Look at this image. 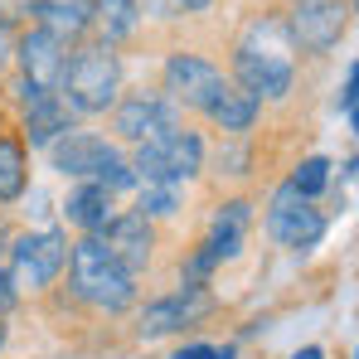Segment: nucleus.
Returning a JSON list of instances; mask_svg holds the SVG:
<instances>
[{
    "mask_svg": "<svg viewBox=\"0 0 359 359\" xmlns=\"http://www.w3.org/2000/svg\"><path fill=\"white\" fill-rule=\"evenodd\" d=\"M219 359H233V345H224V350H219Z\"/></svg>",
    "mask_w": 359,
    "mask_h": 359,
    "instance_id": "nucleus-32",
    "label": "nucleus"
},
{
    "mask_svg": "<svg viewBox=\"0 0 359 359\" xmlns=\"http://www.w3.org/2000/svg\"><path fill=\"white\" fill-rule=\"evenodd\" d=\"M10 257H15V282H29V287H49L68 262V238L59 229H39V233H25V238L10 243Z\"/></svg>",
    "mask_w": 359,
    "mask_h": 359,
    "instance_id": "nucleus-9",
    "label": "nucleus"
},
{
    "mask_svg": "<svg viewBox=\"0 0 359 359\" xmlns=\"http://www.w3.org/2000/svg\"><path fill=\"white\" fill-rule=\"evenodd\" d=\"M29 20H34V29L54 34L59 44H73L93 29V5L88 0H34Z\"/></svg>",
    "mask_w": 359,
    "mask_h": 359,
    "instance_id": "nucleus-14",
    "label": "nucleus"
},
{
    "mask_svg": "<svg viewBox=\"0 0 359 359\" xmlns=\"http://www.w3.org/2000/svg\"><path fill=\"white\" fill-rule=\"evenodd\" d=\"M340 112H345V121H350V126L359 121V63H350V68H345V88H340Z\"/></svg>",
    "mask_w": 359,
    "mask_h": 359,
    "instance_id": "nucleus-24",
    "label": "nucleus"
},
{
    "mask_svg": "<svg viewBox=\"0 0 359 359\" xmlns=\"http://www.w3.org/2000/svg\"><path fill=\"white\" fill-rule=\"evenodd\" d=\"M209 311H214V297H209L204 287H180V292H170V297L151 301V306L141 311L136 330H141L146 340H156V335H170V330H184V325L204 320Z\"/></svg>",
    "mask_w": 359,
    "mask_h": 359,
    "instance_id": "nucleus-11",
    "label": "nucleus"
},
{
    "mask_svg": "<svg viewBox=\"0 0 359 359\" xmlns=\"http://www.w3.org/2000/svg\"><path fill=\"white\" fill-rule=\"evenodd\" d=\"M29 10H34V0H0V20H5L10 29H15V20H25Z\"/></svg>",
    "mask_w": 359,
    "mask_h": 359,
    "instance_id": "nucleus-26",
    "label": "nucleus"
},
{
    "mask_svg": "<svg viewBox=\"0 0 359 359\" xmlns=\"http://www.w3.org/2000/svg\"><path fill=\"white\" fill-rule=\"evenodd\" d=\"M68 282L73 297L97 311H126L136 301V277L102 248V238H78L68 248Z\"/></svg>",
    "mask_w": 359,
    "mask_h": 359,
    "instance_id": "nucleus-2",
    "label": "nucleus"
},
{
    "mask_svg": "<svg viewBox=\"0 0 359 359\" xmlns=\"http://www.w3.org/2000/svg\"><path fill=\"white\" fill-rule=\"evenodd\" d=\"M0 131H5V112H0Z\"/></svg>",
    "mask_w": 359,
    "mask_h": 359,
    "instance_id": "nucleus-34",
    "label": "nucleus"
},
{
    "mask_svg": "<svg viewBox=\"0 0 359 359\" xmlns=\"http://www.w3.org/2000/svg\"><path fill=\"white\" fill-rule=\"evenodd\" d=\"M63 131H73V112L63 107V97H44L34 107H25V146H54Z\"/></svg>",
    "mask_w": 359,
    "mask_h": 359,
    "instance_id": "nucleus-17",
    "label": "nucleus"
},
{
    "mask_svg": "<svg viewBox=\"0 0 359 359\" xmlns=\"http://www.w3.org/2000/svg\"><path fill=\"white\" fill-rule=\"evenodd\" d=\"M102 248L117 257L121 267L136 277V272H146V262H151V248H156V233H151V219H141L136 209L131 214H117L112 224H107V233H102Z\"/></svg>",
    "mask_w": 359,
    "mask_h": 359,
    "instance_id": "nucleus-12",
    "label": "nucleus"
},
{
    "mask_svg": "<svg viewBox=\"0 0 359 359\" xmlns=\"http://www.w3.org/2000/svg\"><path fill=\"white\" fill-rule=\"evenodd\" d=\"M267 229H272V238L282 243V248L311 252L316 243L325 238V214H320L316 204L297 199V194L282 184V189L272 194V204H267Z\"/></svg>",
    "mask_w": 359,
    "mask_h": 359,
    "instance_id": "nucleus-7",
    "label": "nucleus"
},
{
    "mask_svg": "<svg viewBox=\"0 0 359 359\" xmlns=\"http://www.w3.org/2000/svg\"><path fill=\"white\" fill-rule=\"evenodd\" d=\"M292 78H297V63L282 49H252V44L233 49V88H243L257 107H262V97H272V102L287 97Z\"/></svg>",
    "mask_w": 359,
    "mask_h": 359,
    "instance_id": "nucleus-5",
    "label": "nucleus"
},
{
    "mask_svg": "<svg viewBox=\"0 0 359 359\" xmlns=\"http://www.w3.org/2000/svg\"><path fill=\"white\" fill-rule=\"evenodd\" d=\"M204 117L214 121L219 131H233V136H238V131H248V126L257 121V102H252V97H248L243 88L224 83V88H219V97H214V102L204 107Z\"/></svg>",
    "mask_w": 359,
    "mask_h": 359,
    "instance_id": "nucleus-18",
    "label": "nucleus"
},
{
    "mask_svg": "<svg viewBox=\"0 0 359 359\" xmlns=\"http://www.w3.org/2000/svg\"><path fill=\"white\" fill-rule=\"evenodd\" d=\"M10 59H15V29H10V25L0 20V68H5Z\"/></svg>",
    "mask_w": 359,
    "mask_h": 359,
    "instance_id": "nucleus-28",
    "label": "nucleus"
},
{
    "mask_svg": "<svg viewBox=\"0 0 359 359\" xmlns=\"http://www.w3.org/2000/svg\"><path fill=\"white\" fill-rule=\"evenodd\" d=\"M112 126H117L121 141L146 146V141H161V136L180 131V107L165 93H126V97H117Z\"/></svg>",
    "mask_w": 359,
    "mask_h": 359,
    "instance_id": "nucleus-6",
    "label": "nucleus"
},
{
    "mask_svg": "<svg viewBox=\"0 0 359 359\" xmlns=\"http://www.w3.org/2000/svg\"><path fill=\"white\" fill-rule=\"evenodd\" d=\"M292 359H325V350H320V345H306V350H297Z\"/></svg>",
    "mask_w": 359,
    "mask_h": 359,
    "instance_id": "nucleus-30",
    "label": "nucleus"
},
{
    "mask_svg": "<svg viewBox=\"0 0 359 359\" xmlns=\"http://www.w3.org/2000/svg\"><path fill=\"white\" fill-rule=\"evenodd\" d=\"M325 184H330V161H325V156H306L297 170H292V180H287V189H292L297 199H306V204H311Z\"/></svg>",
    "mask_w": 359,
    "mask_h": 359,
    "instance_id": "nucleus-21",
    "label": "nucleus"
},
{
    "mask_svg": "<svg viewBox=\"0 0 359 359\" xmlns=\"http://www.w3.org/2000/svg\"><path fill=\"white\" fill-rule=\"evenodd\" d=\"M170 359H219V345H184Z\"/></svg>",
    "mask_w": 359,
    "mask_h": 359,
    "instance_id": "nucleus-27",
    "label": "nucleus"
},
{
    "mask_svg": "<svg viewBox=\"0 0 359 359\" xmlns=\"http://www.w3.org/2000/svg\"><path fill=\"white\" fill-rule=\"evenodd\" d=\"M282 29H287L292 49L320 59V54H330V49L345 39V29H350V5H345V0H297Z\"/></svg>",
    "mask_w": 359,
    "mask_h": 359,
    "instance_id": "nucleus-4",
    "label": "nucleus"
},
{
    "mask_svg": "<svg viewBox=\"0 0 359 359\" xmlns=\"http://www.w3.org/2000/svg\"><path fill=\"white\" fill-rule=\"evenodd\" d=\"M112 156H117V151H112L102 136H93V131H63L59 141H54V165L73 180H93Z\"/></svg>",
    "mask_w": 359,
    "mask_h": 359,
    "instance_id": "nucleus-13",
    "label": "nucleus"
},
{
    "mask_svg": "<svg viewBox=\"0 0 359 359\" xmlns=\"http://www.w3.org/2000/svg\"><path fill=\"white\" fill-rule=\"evenodd\" d=\"M93 184H102L107 194H121V189H136V170H131V161H121V156H112L97 175H93Z\"/></svg>",
    "mask_w": 359,
    "mask_h": 359,
    "instance_id": "nucleus-23",
    "label": "nucleus"
},
{
    "mask_svg": "<svg viewBox=\"0 0 359 359\" xmlns=\"http://www.w3.org/2000/svg\"><path fill=\"white\" fill-rule=\"evenodd\" d=\"M224 83H229V78H224L209 59H199V54H170V59H165V93H170L175 107L204 112V107L219 97Z\"/></svg>",
    "mask_w": 359,
    "mask_h": 359,
    "instance_id": "nucleus-10",
    "label": "nucleus"
},
{
    "mask_svg": "<svg viewBox=\"0 0 359 359\" xmlns=\"http://www.w3.org/2000/svg\"><path fill=\"white\" fill-rule=\"evenodd\" d=\"M88 5H93V25L102 29V44H117L141 25V0H88Z\"/></svg>",
    "mask_w": 359,
    "mask_h": 359,
    "instance_id": "nucleus-20",
    "label": "nucleus"
},
{
    "mask_svg": "<svg viewBox=\"0 0 359 359\" xmlns=\"http://www.w3.org/2000/svg\"><path fill=\"white\" fill-rule=\"evenodd\" d=\"M59 97L68 112H107L121 97V59L112 54V44H78L68 63H63V83Z\"/></svg>",
    "mask_w": 359,
    "mask_h": 359,
    "instance_id": "nucleus-1",
    "label": "nucleus"
},
{
    "mask_svg": "<svg viewBox=\"0 0 359 359\" xmlns=\"http://www.w3.org/2000/svg\"><path fill=\"white\" fill-rule=\"evenodd\" d=\"M0 345H5V320H0Z\"/></svg>",
    "mask_w": 359,
    "mask_h": 359,
    "instance_id": "nucleus-33",
    "label": "nucleus"
},
{
    "mask_svg": "<svg viewBox=\"0 0 359 359\" xmlns=\"http://www.w3.org/2000/svg\"><path fill=\"white\" fill-rule=\"evenodd\" d=\"M15 301H20V282L10 272H0V320H5V311H15Z\"/></svg>",
    "mask_w": 359,
    "mask_h": 359,
    "instance_id": "nucleus-25",
    "label": "nucleus"
},
{
    "mask_svg": "<svg viewBox=\"0 0 359 359\" xmlns=\"http://www.w3.org/2000/svg\"><path fill=\"white\" fill-rule=\"evenodd\" d=\"M15 59H20V83H29L44 97H59L68 44H59L44 29H25V34H15Z\"/></svg>",
    "mask_w": 359,
    "mask_h": 359,
    "instance_id": "nucleus-8",
    "label": "nucleus"
},
{
    "mask_svg": "<svg viewBox=\"0 0 359 359\" xmlns=\"http://www.w3.org/2000/svg\"><path fill=\"white\" fill-rule=\"evenodd\" d=\"M180 209V199H175V189H165V184H146V194H141V219H170Z\"/></svg>",
    "mask_w": 359,
    "mask_h": 359,
    "instance_id": "nucleus-22",
    "label": "nucleus"
},
{
    "mask_svg": "<svg viewBox=\"0 0 359 359\" xmlns=\"http://www.w3.org/2000/svg\"><path fill=\"white\" fill-rule=\"evenodd\" d=\"M29 184V156H25V141L0 131V204L20 199Z\"/></svg>",
    "mask_w": 359,
    "mask_h": 359,
    "instance_id": "nucleus-19",
    "label": "nucleus"
},
{
    "mask_svg": "<svg viewBox=\"0 0 359 359\" xmlns=\"http://www.w3.org/2000/svg\"><path fill=\"white\" fill-rule=\"evenodd\" d=\"M0 252H10V233H5V224H0Z\"/></svg>",
    "mask_w": 359,
    "mask_h": 359,
    "instance_id": "nucleus-31",
    "label": "nucleus"
},
{
    "mask_svg": "<svg viewBox=\"0 0 359 359\" xmlns=\"http://www.w3.org/2000/svg\"><path fill=\"white\" fill-rule=\"evenodd\" d=\"M209 5H214V0H175V10H180V15H184V10L194 15V10H209Z\"/></svg>",
    "mask_w": 359,
    "mask_h": 359,
    "instance_id": "nucleus-29",
    "label": "nucleus"
},
{
    "mask_svg": "<svg viewBox=\"0 0 359 359\" xmlns=\"http://www.w3.org/2000/svg\"><path fill=\"white\" fill-rule=\"evenodd\" d=\"M63 214H68V224H73V229H83V238H102V233H107V224L117 219L112 194H107L102 184H93V180H83V184L63 199Z\"/></svg>",
    "mask_w": 359,
    "mask_h": 359,
    "instance_id": "nucleus-15",
    "label": "nucleus"
},
{
    "mask_svg": "<svg viewBox=\"0 0 359 359\" xmlns=\"http://www.w3.org/2000/svg\"><path fill=\"white\" fill-rule=\"evenodd\" d=\"M131 170L146 184L175 189L180 180H194L204 170V141H199V131H170L161 141H146V146H136Z\"/></svg>",
    "mask_w": 359,
    "mask_h": 359,
    "instance_id": "nucleus-3",
    "label": "nucleus"
},
{
    "mask_svg": "<svg viewBox=\"0 0 359 359\" xmlns=\"http://www.w3.org/2000/svg\"><path fill=\"white\" fill-rule=\"evenodd\" d=\"M248 219H252V204H243V199H229L219 214H214V229H209V238H204V257L219 267V262H233L243 252V233H248Z\"/></svg>",
    "mask_w": 359,
    "mask_h": 359,
    "instance_id": "nucleus-16",
    "label": "nucleus"
}]
</instances>
